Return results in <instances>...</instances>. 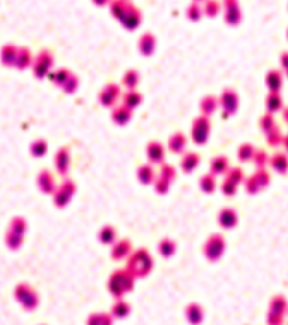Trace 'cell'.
<instances>
[{"label":"cell","instance_id":"52a82bcc","mask_svg":"<svg viewBox=\"0 0 288 325\" xmlns=\"http://www.w3.org/2000/svg\"><path fill=\"white\" fill-rule=\"evenodd\" d=\"M217 222L222 229H234L239 222L238 212L232 207H224L219 212V215H217Z\"/></svg>","mask_w":288,"mask_h":325},{"label":"cell","instance_id":"60d3db41","mask_svg":"<svg viewBox=\"0 0 288 325\" xmlns=\"http://www.w3.org/2000/svg\"><path fill=\"white\" fill-rule=\"evenodd\" d=\"M197 2H200V0H197Z\"/></svg>","mask_w":288,"mask_h":325},{"label":"cell","instance_id":"484cf974","mask_svg":"<svg viewBox=\"0 0 288 325\" xmlns=\"http://www.w3.org/2000/svg\"><path fill=\"white\" fill-rule=\"evenodd\" d=\"M278 125H276V120L275 117H273V114H264L263 117L260 119V129L264 132V134H268V132H271L273 129H276Z\"/></svg>","mask_w":288,"mask_h":325},{"label":"cell","instance_id":"5bb4252c","mask_svg":"<svg viewBox=\"0 0 288 325\" xmlns=\"http://www.w3.org/2000/svg\"><path fill=\"white\" fill-rule=\"evenodd\" d=\"M220 107V102L216 95H205L200 100V116L210 117L212 114H216V110Z\"/></svg>","mask_w":288,"mask_h":325},{"label":"cell","instance_id":"f546056e","mask_svg":"<svg viewBox=\"0 0 288 325\" xmlns=\"http://www.w3.org/2000/svg\"><path fill=\"white\" fill-rule=\"evenodd\" d=\"M253 162H254V166H256V169H264V166L269 164V156H268L266 153H264V151L258 149Z\"/></svg>","mask_w":288,"mask_h":325},{"label":"cell","instance_id":"8992f818","mask_svg":"<svg viewBox=\"0 0 288 325\" xmlns=\"http://www.w3.org/2000/svg\"><path fill=\"white\" fill-rule=\"evenodd\" d=\"M146 158L149 164L163 166L165 162V146L160 141H151L146 146Z\"/></svg>","mask_w":288,"mask_h":325},{"label":"cell","instance_id":"7402d4cb","mask_svg":"<svg viewBox=\"0 0 288 325\" xmlns=\"http://www.w3.org/2000/svg\"><path fill=\"white\" fill-rule=\"evenodd\" d=\"M176 249H178V246H176V242L173 241V239H161L160 244H158V253L163 257L175 256Z\"/></svg>","mask_w":288,"mask_h":325},{"label":"cell","instance_id":"ba28073f","mask_svg":"<svg viewBox=\"0 0 288 325\" xmlns=\"http://www.w3.org/2000/svg\"><path fill=\"white\" fill-rule=\"evenodd\" d=\"M188 146V139L183 132H175L171 134V138L168 139V149L173 154H185Z\"/></svg>","mask_w":288,"mask_h":325},{"label":"cell","instance_id":"4316f807","mask_svg":"<svg viewBox=\"0 0 288 325\" xmlns=\"http://www.w3.org/2000/svg\"><path fill=\"white\" fill-rule=\"evenodd\" d=\"M226 180H229V182H232V183H236L239 186L241 183H244L246 182V175H244V171H242V168H231L229 169V173L226 175Z\"/></svg>","mask_w":288,"mask_h":325},{"label":"cell","instance_id":"4dcf8cb0","mask_svg":"<svg viewBox=\"0 0 288 325\" xmlns=\"http://www.w3.org/2000/svg\"><path fill=\"white\" fill-rule=\"evenodd\" d=\"M158 176H160V178H163V180H166L168 183H173V182H175L176 171H175V168H173V166L165 164L163 168H161V171L158 173Z\"/></svg>","mask_w":288,"mask_h":325},{"label":"cell","instance_id":"836d02e7","mask_svg":"<svg viewBox=\"0 0 288 325\" xmlns=\"http://www.w3.org/2000/svg\"><path fill=\"white\" fill-rule=\"evenodd\" d=\"M169 186H171V183H168V182H166V180L160 178V176H158L156 182H154V188H156V191H158V193H160V195L168 193Z\"/></svg>","mask_w":288,"mask_h":325},{"label":"cell","instance_id":"cb8c5ba5","mask_svg":"<svg viewBox=\"0 0 288 325\" xmlns=\"http://www.w3.org/2000/svg\"><path fill=\"white\" fill-rule=\"evenodd\" d=\"M198 185H200V190L204 191V193H207V195L214 193V190L217 188V178H216V175H212V173H207V175H204V176L200 178Z\"/></svg>","mask_w":288,"mask_h":325},{"label":"cell","instance_id":"ac0fdd59","mask_svg":"<svg viewBox=\"0 0 288 325\" xmlns=\"http://www.w3.org/2000/svg\"><path fill=\"white\" fill-rule=\"evenodd\" d=\"M138 47H139V51H141L144 56H151V54L154 53V47H156V39H154L153 34L146 32V34H143L141 39H139Z\"/></svg>","mask_w":288,"mask_h":325},{"label":"cell","instance_id":"f35d334b","mask_svg":"<svg viewBox=\"0 0 288 325\" xmlns=\"http://www.w3.org/2000/svg\"><path fill=\"white\" fill-rule=\"evenodd\" d=\"M282 114H283V120L288 124V107H285V109L282 110Z\"/></svg>","mask_w":288,"mask_h":325},{"label":"cell","instance_id":"1f68e13d","mask_svg":"<svg viewBox=\"0 0 288 325\" xmlns=\"http://www.w3.org/2000/svg\"><path fill=\"white\" fill-rule=\"evenodd\" d=\"M100 237H102V241L105 242V244H116V241H117L116 229H114V227H105L102 231Z\"/></svg>","mask_w":288,"mask_h":325},{"label":"cell","instance_id":"f1b7e54d","mask_svg":"<svg viewBox=\"0 0 288 325\" xmlns=\"http://www.w3.org/2000/svg\"><path fill=\"white\" fill-rule=\"evenodd\" d=\"M283 138H285V136L282 134V131H280V127L273 129L271 132H268V134H266V141H268L269 146H273V147H278V146H282V144H283Z\"/></svg>","mask_w":288,"mask_h":325},{"label":"cell","instance_id":"9c48e42d","mask_svg":"<svg viewBox=\"0 0 288 325\" xmlns=\"http://www.w3.org/2000/svg\"><path fill=\"white\" fill-rule=\"evenodd\" d=\"M198 164H200V156H198V153H195V151H187V153L183 154L182 161H180V168H182V171L187 173V175L193 173L195 169L198 168Z\"/></svg>","mask_w":288,"mask_h":325},{"label":"cell","instance_id":"e575fe53","mask_svg":"<svg viewBox=\"0 0 288 325\" xmlns=\"http://www.w3.org/2000/svg\"><path fill=\"white\" fill-rule=\"evenodd\" d=\"M200 14H202V10L198 9L197 5H193V7H190V9H188V17H190V19H193V21L200 19Z\"/></svg>","mask_w":288,"mask_h":325},{"label":"cell","instance_id":"d4e9b609","mask_svg":"<svg viewBox=\"0 0 288 325\" xmlns=\"http://www.w3.org/2000/svg\"><path fill=\"white\" fill-rule=\"evenodd\" d=\"M139 22H141V12L138 9H134V7H131L122 19V24L127 25V29H134L139 25Z\"/></svg>","mask_w":288,"mask_h":325},{"label":"cell","instance_id":"2e32d148","mask_svg":"<svg viewBox=\"0 0 288 325\" xmlns=\"http://www.w3.org/2000/svg\"><path fill=\"white\" fill-rule=\"evenodd\" d=\"M285 109L283 105V98L280 92H269L266 95V112L268 114H276V112H282Z\"/></svg>","mask_w":288,"mask_h":325},{"label":"cell","instance_id":"e0dca14e","mask_svg":"<svg viewBox=\"0 0 288 325\" xmlns=\"http://www.w3.org/2000/svg\"><path fill=\"white\" fill-rule=\"evenodd\" d=\"M132 114H134V110H131L129 107H125L124 103H122V105H119V107H114L112 117H114V120H116V124L125 125V124H129V122H131Z\"/></svg>","mask_w":288,"mask_h":325},{"label":"cell","instance_id":"44dd1931","mask_svg":"<svg viewBox=\"0 0 288 325\" xmlns=\"http://www.w3.org/2000/svg\"><path fill=\"white\" fill-rule=\"evenodd\" d=\"M122 103L131 110H134L143 103V95L138 90H127V93H124L122 97Z\"/></svg>","mask_w":288,"mask_h":325},{"label":"cell","instance_id":"d590c367","mask_svg":"<svg viewBox=\"0 0 288 325\" xmlns=\"http://www.w3.org/2000/svg\"><path fill=\"white\" fill-rule=\"evenodd\" d=\"M217 10H219V5H217L216 2H209V7H207L204 12L207 14V16H216Z\"/></svg>","mask_w":288,"mask_h":325},{"label":"cell","instance_id":"4fadbf2b","mask_svg":"<svg viewBox=\"0 0 288 325\" xmlns=\"http://www.w3.org/2000/svg\"><path fill=\"white\" fill-rule=\"evenodd\" d=\"M132 253H134V249H132L131 241H127V239H124V241H117L116 244H114L112 256H114V259L116 261L127 259Z\"/></svg>","mask_w":288,"mask_h":325},{"label":"cell","instance_id":"277c9868","mask_svg":"<svg viewBox=\"0 0 288 325\" xmlns=\"http://www.w3.org/2000/svg\"><path fill=\"white\" fill-rule=\"evenodd\" d=\"M268 185H269V175L266 173V169H256V173L251 175L249 178H246V182H244L246 191L251 195L264 190Z\"/></svg>","mask_w":288,"mask_h":325},{"label":"cell","instance_id":"d6986e66","mask_svg":"<svg viewBox=\"0 0 288 325\" xmlns=\"http://www.w3.org/2000/svg\"><path fill=\"white\" fill-rule=\"evenodd\" d=\"M266 87L269 92H280L283 87V75L278 70H271L266 75Z\"/></svg>","mask_w":288,"mask_h":325},{"label":"cell","instance_id":"9a60e30c","mask_svg":"<svg viewBox=\"0 0 288 325\" xmlns=\"http://www.w3.org/2000/svg\"><path fill=\"white\" fill-rule=\"evenodd\" d=\"M119 98H120V92H119V87H117V85H107L100 95L102 103L107 107H114Z\"/></svg>","mask_w":288,"mask_h":325},{"label":"cell","instance_id":"603a6c76","mask_svg":"<svg viewBox=\"0 0 288 325\" xmlns=\"http://www.w3.org/2000/svg\"><path fill=\"white\" fill-rule=\"evenodd\" d=\"M256 147L253 146V144H241L238 149V158L239 161L242 162H253L254 156H256Z\"/></svg>","mask_w":288,"mask_h":325},{"label":"cell","instance_id":"5b68a950","mask_svg":"<svg viewBox=\"0 0 288 325\" xmlns=\"http://www.w3.org/2000/svg\"><path fill=\"white\" fill-rule=\"evenodd\" d=\"M219 102H220V109L224 110V117H229L238 112L239 97H238V93H236V90H232V88H226V90L220 93Z\"/></svg>","mask_w":288,"mask_h":325},{"label":"cell","instance_id":"83f0119b","mask_svg":"<svg viewBox=\"0 0 288 325\" xmlns=\"http://www.w3.org/2000/svg\"><path fill=\"white\" fill-rule=\"evenodd\" d=\"M122 83L127 87V90H136V88H138V83H139V73L136 71V70H129V71L124 75Z\"/></svg>","mask_w":288,"mask_h":325},{"label":"cell","instance_id":"8d00e7d4","mask_svg":"<svg viewBox=\"0 0 288 325\" xmlns=\"http://www.w3.org/2000/svg\"><path fill=\"white\" fill-rule=\"evenodd\" d=\"M282 68H283V71H285L287 76H288V53L282 54Z\"/></svg>","mask_w":288,"mask_h":325},{"label":"cell","instance_id":"3957f363","mask_svg":"<svg viewBox=\"0 0 288 325\" xmlns=\"http://www.w3.org/2000/svg\"><path fill=\"white\" fill-rule=\"evenodd\" d=\"M190 136H192V141H193V144H197V146L207 144L209 136H210V117L198 116L197 119L192 122Z\"/></svg>","mask_w":288,"mask_h":325},{"label":"cell","instance_id":"74e56055","mask_svg":"<svg viewBox=\"0 0 288 325\" xmlns=\"http://www.w3.org/2000/svg\"><path fill=\"white\" fill-rule=\"evenodd\" d=\"M283 147H285V153L288 154V134L285 136V138H283V144H282Z\"/></svg>","mask_w":288,"mask_h":325},{"label":"cell","instance_id":"7a4b0ae2","mask_svg":"<svg viewBox=\"0 0 288 325\" xmlns=\"http://www.w3.org/2000/svg\"><path fill=\"white\" fill-rule=\"evenodd\" d=\"M224 253H226V239H224V235L220 234L209 235L207 241L204 242V256L207 259L216 263V261H219L224 256Z\"/></svg>","mask_w":288,"mask_h":325},{"label":"cell","instance_id":"ab89813d","mask_svg":"<svg viewBox=\"0 0 288 325\" xmlns=\"http://www.w3.org/2000/svg\"><path fill=\"white\" fill-rule=\"evenodd\" d=\"M95 2H98V3H105L107 0H95Z\"/></svg>","mask_w":288,"mask_h":325},{"label":"cell","instance_id":"30bf717a","mask_svg":"<svg viewBox=\"0 0 288 325\" xmlns=\"http://www.w3.org/2000/svg\"><path fill=\"white\" fill-rule=\"evenodd\" d=\"M136 175H138V180L141 185H154V182H156V178H158L156 169H154V166L149 164V162L139 166Z\"/></svg>","mask_w":288,"mask_h":325},{"label":"cell","instance_id":"8fae6325","mask_svg":"<svg viewBox=\"0 0 288 325\" xmlns=\"http://www.w3.org/2000/svg\"><path fill=\"white\" fill-rule=\"evenodd\" d=\"M269 168L278 175H287L288 173V154L287 153H275L269 156Z\"/></svg>","mask_w":288,"mask_h":325},{"label":"cell","instance_id":"7c38bea8","mask_svg":"<svg viewBox=\"0 0 288 325\" xmlns=\"http://www.w3.org/2000/svg\"><path fill=\"white\" fill-rule=\"evenodd\" d=\"M229 169H231V162H229V158L227 156H216L212 158V161H210V173L216 176H226L229 173Z\"/></svg>","mask_w":288,"mask_h":325},{"label":"cell","instance_id":"d6a6232c","mask_svg":"<svg viewBox=\"0 0 288 325\" xmlns=\"http://www.w3.org/2000/svg\"><path fill=\"white\" fill-rule=\"evenodd\" d=\"M220 190H222V193L226 195V197H234V195L238 193V185L229 182V180H224L222 188H220Z\"/></svg>","mask_w":288,"mask_h":325},{"label":"cell","instance_id":"6da1fadb","mask_svg":"<svg viewBox=\"0 0 288 325\" xmlns=\"http://www.w3.org/2000/svg\"><path fill=\"white\" fill-rule=\"evenodd\" d=\"M153 268V257L146 249H138L129 256V271L134 276H144Z\"/></svg>","mask_w":288,"mask_h":325},{"label":"cell","instance_id":"ffe728a7","mask_svg":"<svg viewBox=\"0 0 288 325\" xmlns=\"http://www.w3.org/2000/svg\"><path fill=\"white\" fill-rule=\"evenodd\" d=\"M226 21L229 24L236 25L241 22V10L238 7V2L236 0H227V7H226Z\"/></svg>","mask_w":288,"mask_h":325}]
</instances>
